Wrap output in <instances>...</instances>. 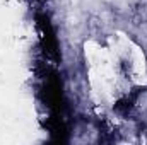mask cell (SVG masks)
Returning a JSON list of instances; mask_svg holds the SVG:
<instances>
[{
  "mask_svg": "<svg viewBox=\"0 0 147 145\" xmlns=\"http://www.w3.org/2000/svg\"><path fill=\"white\" fill-rule=\"evenodd\" d=\"M118 68H120V72L127 77L128 72H130V68H132V65H130V62H128V60H121V62L118 63Z\"/></svg>",
  "mask_w": 147,
  "mask_h": 145,
  "instance_id": "obj_1",
  "label": "cell"
}]
</instances>
